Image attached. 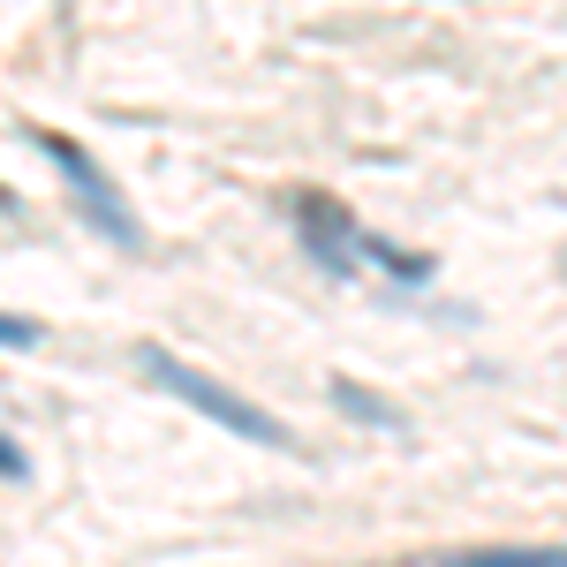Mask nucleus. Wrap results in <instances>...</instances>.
Instances as JSON below:
<instances>
[{"label":"nucleus","instance_id":"obj_4","mask_svg":"<svg viewBox=\"0 0 567 567\" xmlns=\"http://www.w3.org/2000/svg\"><path fill=\"white\" fill-rule=\"evenodd\" d=\"M393 567H567V545H492V553H439V560H393Z\"/></svg>","mask_w":567,"mask_h":567},{"label":"nucleus","instance_id":"obj_6","mask_svg":"<svg viewBox=\"0 0 567 567\" xmlns=\"http://www.w3.org/2000/svg\"><path fill=\"white\" fill-rule=\"evenodd\" d=\"M363 258L386 265V272H401V280H432V258H416V250H393V243H379V235H363Z\"/></svg>","mask_w":567,"mask_h":567},{"label":"nucleus","instance_id":"obj_1","mask_svg":"<svg viewBox=\"0 0 567 567\" xmlns=\"http://www.w3.org/2000/svg\"><path fill=\"white\" fill-rule=\"evenodd\" d=\"M136 363H144V379H152V386H167L175 401H189L197 416H213L219 432L250 439V446H296V432H288L280 416H265L258 401H243L235 386H219V379H205V371H197V363H182L175 349L144 341V349H136Z\"/></svg>","mask_w":567,"mask_h":567},{"label":"nucleus","instance_id":"obj_3","mask_svg":"<svg viewBox=\"0 0 567 567\" xmlns=\"http://www.w3.org/2000/svg\"><path fill=\"white\" fill-rule=\"evenodd\" d=\"M296 227H303V250L326 272H355V250H363V235H355V219L341 197H326V189H303L296 197Z\"/></svg>","mask_w":567,"mask_h":567},{"label":"nucleus","instance_id":"obj_8","mask_svg":"<svg viewBox=\"0 0 567 567\" xmlns=\"http://www.w3.org/2000/svg\"><path fill=\"white\" fill-rule=\"evenodd\" d=\"M0 477H23V454H16L8 439H0Z\"/></svg>","mask_w":567,"mask_h":567},{"label":"nucleus","instance_id":"obj_7","mask_svg":"<svg viewBox=\"0 0 567 567\" xmlns=\"http://www.w3.org/2000/svg\"><path fill=\"white\" fill-rule=\"evenodd\" d=\"M0 349H39V326L31 318H0Z\"/></svg>","mask_w":567,"mask_h":567},{"label":"nucleus","instance_id":"obj_5","mask_svg":"<svg viewBox=\"0 0 567 567\" xmlns=\"http://www.w3.org/2000/svg\"><path fill=\"white\" fill-rule=\"evenodd\" d=\"M333 401L349 409L355 424H371V432H401V409H393V401H379V393H363L355 379H333Z\"/></svg>","mask_w":567,"mask_h":567},{"label":"nucleus","instance_id":"obj_2","mask_svg":"<svg viewBox=\"0 0 567 567\" xmlns=\"http://www.w3.org/2000/svg\"><path fill=\"white\" fill-rule=\"evenodd\" d=\"M31 136H39V152H45V159H53V167L69 175V189H76V213H84L91 227H99V235L114 243V250H136V243H144V235H136V213L122 205V189L106 182V167L91 159L84 144H69L61 130H31Z\"/></svg>","mask_w":567,"mask_h":567}]
</instances>
